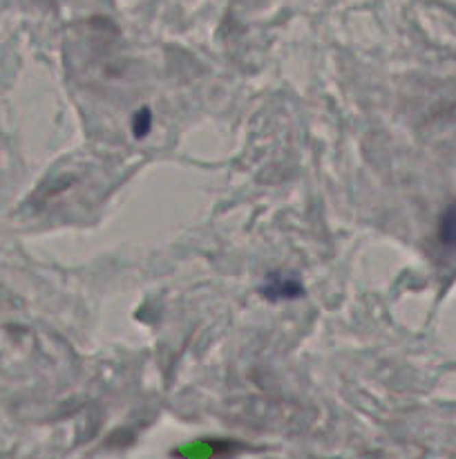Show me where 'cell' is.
<instances>
[{
    "label": "cell",
    "instance_id": "obj_1",
    "mask_svg": "<svg viewBox=\"0 0 456 459\" xmlns=\"http://www.w3.org/2000/svg\"><path fill=\"white\" fill-rule=\"evenodd\" d=\"M438 237L445 246L456 249V204H452L443 213L441 224H438Z\"/></svg>",
    "mask_w": 456,
    "mask_h": 459
}]
</instances>
